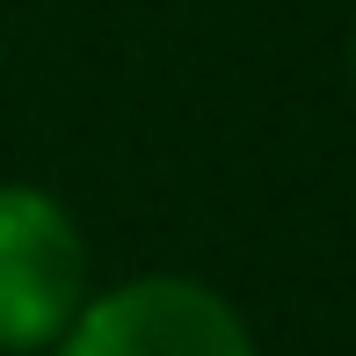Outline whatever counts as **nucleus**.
<instances>
[{"instance_id": "f257e3e1", "label": "nucleus", "mask_w": 356, "mask_h": 356, "mask_svg": "<svg viewBox=\"0 0 356 356\" xmlns=\"http://www.w3.org/2000/svg\"><path fill=\"white\" fill-rule=\"evenodd\" d=\"M80 305H88V248L73 211L51 189L0 182V349H58Z\"/></svg>"}, {"instance_id": "f03ea898", "label": "nucleus", "mask_w": 356, "mask_h": 356, "mask_svg": "<svg viewBox=\"0 0 356 356\" xmlns=\"http://www.w3.org/2000/svg\"><path fill=\"white\" fill-rule=\"evenodd\" d=\"M58 356H254V334L233 298L160 269L95 291L58 334Z\"/></svg>"}]
</instances>
